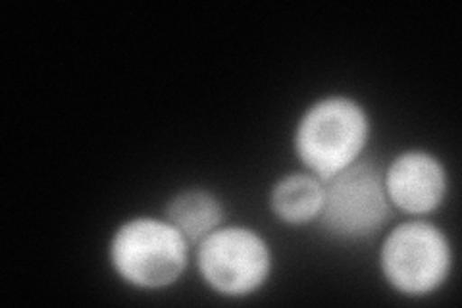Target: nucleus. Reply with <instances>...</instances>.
Instances as JSON below:
<instances>
[{
    "instance_id": "nucleus-5",
    "label": "nucleus",
    "mask_w": 462,
    "mask_h": 308,
    "mask_svg": "<svg viewBox=\"0 0 462 308\" xmlns=\"http://www.w3.org/2000/svg\"><path fill=\"white\" fill-rule=\"evenodd\" d=\"M393 214L383 166L365 156L324 183V207L316 224L331 241L358 245L380 236Z\"/></svg>"
},
{
    "instance_id": "nucleus-2",
    "label": "nucleus",
    "mask_w": 462,
    "mask_h": 308,
    "mask_svg": "<svg viewBox=\"0 0 462 308\" xmlns=\"http://www.w3.org/2000/svg\"><path fill=\"white\" fill-rule=\"evenodd\" d=\"M193 245L164 216H134L116 226L108 239V266L135 291H164L185 275Z\"/></svg>"
},
{
    "instance_id": "nucleus-1",
    "label": "nucleus",
    "mask_w": 462,
    "mask_h": 308,
    "mask_svg": "<svg viewBox=\"0 0 462 308\" xmlns=\"http://www.w3.org/2000/svg\"><path fill=\"white\" fill-rule=\"evenodd\" d=\"M370 135L372 118L363 102L331 93L300 112L291 143L300 168L328 183L366 156Z\"/></svg>"
},
{
    "instance_id": "nucleus-3",
    "label": "nucleus",
    "mask_w": 462,
    "mask_h": 308,
    "mask_svg": "<svg viewBox=\"0 0 462 308\" xmlns=\"http://www.w3.org/2000/svg\"><path fill=\"white\" fill-rule=\"evenodd\" d=\"M383 282L399 297L422 301L439 293L455 270V247L430 218H407L387 231L378 253Z\"/></svg>"
},
{
    "instance_id": "nucleus-8",
    "label": "nucleus",
    "mask_w": 462,
    "mask_h": 308,
    "mask_svg": "<svg viewBox=\"0 0 462 308\" xmlns=\"http://www.w3.org/2000/svg\"><path fill=\"white\" fill-rule=\"evenodd\" d=\"M193 248L226 224L224 201L207 187H185L173 193L162 214Z\"/></svg>"
},
{
    "instance_id": "nucleus-6",
    "label": "nucleus",
    "mask_w": 462,
    "mask_h": 308,
    "mask_svg": "<svg viewBox=\"0 0 462 308\" xmlns=\"http://www.w3.org/2000/svg\"><path fill=\"white\" fill-rule=\"evenodd\" d=\"M383 185L395 212L430 218L449 197V170L428 149H404L383 166Z\"/></svg>"
},
{
    "instance_id": "nucleus-7",
    "label": "nucleus",
    "mask_w": 462,
    "mask_h": 308,
    "mask_svg": "<svg viewBox=\"0 0 462 308\" xmlns=\"http://www.w3.org/2000/svg\"><path fill=\"white\" fill-rule=\"evenodd\" d=\"M268 207L289 228L316 224L324 207V182L305 170L285 173L272 185Z\"/></svg>"
},
{
    "instance_id": "nucleus-4",
    "label": "nucleus",
    "mask_w": 462,
    "mask_h": 308,
    "mask_svg": "<svg viewBox=\"0 0 462 308\" xmlns=\"http://www.w3.org/2000/svg\"><path fill=\"white\" fill-rule=\"evenodd\" d=\"M202 284L216 297L245 301L263 291L273 274V251L268 239L245 224H224L193 251Z\"/></svg>"
}]
</instances>
